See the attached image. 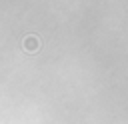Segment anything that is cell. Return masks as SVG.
Returning a JSON list of instances; mask_svg holds the SVG:
<instances>
[{"mask_svg": "<svg viewBox=\"0 0 128 124\" xmlns=\"http://www.w3.org/2000/svg\"><path fill=\"white\" fill-rule=\"evenodd\" d=\"M22 48H24V52H28V54H36V52L40 50V38L34 36V34L26 36L24 42H22Z\"/></svg>", "mask_w": 128, "mask_h": 124, "instance_id": "1", "label": "cell"}]
</instances>
